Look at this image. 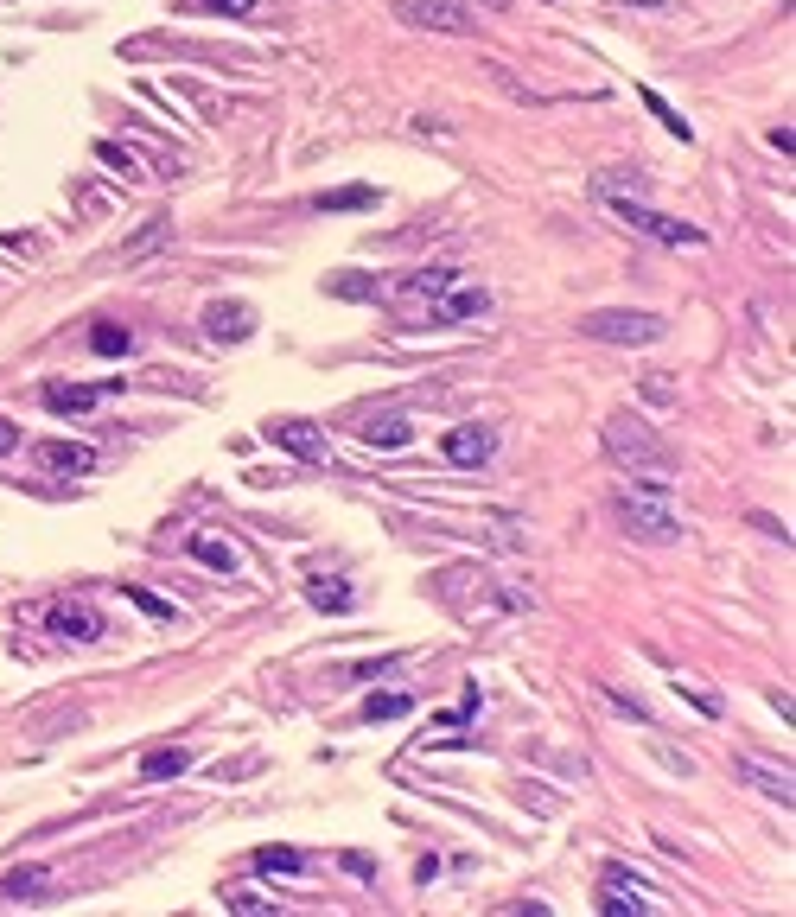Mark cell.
Returning a JSON list of instances; mask_svg holds the SVG:
<instances>
[{
	"instance_id": "cell-1",
	"label": "cell",
	"mask_w": 796,
	"mask_h": 917,
	"mask_svg": "<svg viewBox=\"0 0 796 917\" xmlns=\"http://www.w3.org/2000/svg\"><path fill=\"white\" fill-rule=\"evenodd\" d=\"M605 453H612L618 465H631V472L676 478V453H669V446L656 440L637 414H612V421H605Z\"/></svg>"
},
{
	"instance_id": "cell-2",
	"label": "cell",
	"mask_w": 796,
	"mask_h": 917,
	"mask_svg": "<svg viewBox=\"0 0 796 917\" xmlns=\"http://www.w3.org/2000/svg\"><path fill=\"white\" fill-rule=\"evenodd\" d=\"M599 198H605V211L625 223V230L650 236V242H663V249H701V242H707L695 223H682V217L656 211V204H644V198H612V192H599Z\"/></svg>"
},
{
	"instance_id": "cell-3",
	"label": "cell",
	"mask_w": 796,
	"mask_h": 917,
	"mask_svg": "<svg viewBox=\"0 0 796 917\" xmlns=\"http://www.w3.org/2000/svg\"><path fill=\"white\" fill-rule=\"evenodd\" d=\"M612 510H618V529L637 535V542H676L682 535V510L656 491H618Z\"/></svg>"
},
{
	"instance_id": "cell-4",
	"label": "cell",
	"mask_w": 796,
	"mask_h": 917,
	"mask_svg": "<svg viewBox=\"0 0 796 917\" xmlns=\"http://www.w3.org/2000/svg\"><path fill=\"white\" fill-rule=\"evenodd\" d=\"M669 325L656 319V313H637V306H599V313H586L580 319V338H599V344H656Z\"/></svg>"
},
{
	"instance_id": "cell-5",
	"label": "cell",
	"mask_w": 796,
	"mask_h": 917,
	"mask_svg": "<svg viewBox=\"0 0 796 917\" xmlns=\"http://www.w3.org/2000/svg\"><path fill=\"white\" fill-rule=\"evenodd\" d=\"M395 20L421 26V32H472V7L465 0H395Z\"/></svg>"
},
{
	"instance_id": "cell-6",
	"label": "cell",
	"mask_w": 796,
	"mask_h": 917,
	"mask_svg": "<svg viewBox=\"0 0 796 917\" xmlns=\"http://www.w3.org/2000/svg\"><path fill=\"white\" fill-rule=\"evenodd\" d=\"M262 434L281 446L287 459H306V465H325V459H332V440H325V427H313V421H268Z\"/></svg>"
},
{
	"instance_id": "cell-7",
	"label": "cell",
	"mask_w": 796,
	"mask_h": 917,
	"mask_svg": "<svg viewBox=\"0 0 796 917\" xmlns=\"http://www.w3.org/2000/svg\"><path fill=\"white\" fill-rule=\"evenodd\" d=\"M440 453H446V465H459V472H478V465H491L497 434L484 421H465V427H453V434L440 440Z\"/></svg>"
},
{
	"instance_id": "cell-8",
	"label": "cell",
	"mask_w": 796,
	"mask_h": 917,
	"mask_svg": "<svg viewBox=\"0 0 796 917\" xmlns=\"http://www.w3.org/2000/svg\"><path fill=\"white\" fill-rule=\"evenodd\" d=\"M45 631L64 637V644H96V637H102V612H90L83 599H58V605H45Z\"/></svg>"
},
{
	"instance_id": "cell-9",
	"label": "cell",
	"mask_w": 796,
	"mask_h": 917,
	"mask_svg": "<svg viewBox=\"0 0 796 917\" xmlns=\"http://www.w3.org/2000/svg\"><path fill=\"white\" fill-rule=\"evenodd\" d=\"M204 338H211V344L255 338V306L249 300H211V306H204Z\"/></svg>"
},
{
	"instance_id": "cell-10",
	"label": "cell",
	"mask_w": 796,
	"mask_h": 917,
	"mask_svg": "<svg viewBox=\"0 0 796 917\" xmlns=\"http://www.w3.org/2000/svg\"><path fill=\"white\" fill-rule=\"evenodd\" d=\"M121 389H128L121 376H109V383H45V408L51 414H90L96 402H109Z\"/></svg>"
},
{
	"instance_id": "cell-11",
	"label": "cell",
	"mask_w": 796,
	"mask_h": 917,
	"mask_svg": "<svg viewBox=\"0 0 796 917\" xmlns=\"http://www.w3.org/2000/svg\"><path fill=\"white\" fill-rule=\"evenodd\" d=\"M446 293H453V268H414L395 281V300L402 306H440Z\"/></svg>"
},
{
	"instance_id": "cell-12",
	"label": "cell",
	"mask_w": 796,
	"mask_h": 917,
	"mask_svg": "<svg viewBox=\"0 0 796 917\" xmlns=\"http://www.w3.org/2000/svg\"><path fill=\"white\" fill-rule=\"evenodd\" d=\"M733 777H739V784H752V790H765V797H771L777 809H790V803H796L790 771H771L765 758H733Z\"/></svg>"
},
{
	"instance_id": "cell-13",
	"label": "cell",
	"mask_w": 796,
	"mask_h": 917,
	"mask_svg": "<svg viewBox=\"0 0 796 917\" xmlns=\"http://www.w3.org/2000/svg\"><path fill=\"white\" fill-rule=\"evenodd\" d=\"M39 465L58 478H90L96 472V446H77V440H45L39 446Z\"/></svg>"
},
{
	"instance_id": "cell-14",
	"label": "cell",
	"mask_w": 796,
	"mask_h": 917,
	"mask_svg": "<svg viewBox=\"0 0 796 917\" xmlns=\"http://www.w3.org/2000/svg\"><path fill=\"white\" fill-rule=\"evenodd\" d=\"M185 548H192V561H204L211 574H236V567H242V548L223 542V535H192Z\"/></svg>"
},
{
	"instance_id": "cell-15",
	"label": "cell",
	"mask_w": 796,
	"mask_h": 917,
	"mask_svg": "<svg viewBox=\"0 0 796 917\" xmlns=\"http://www.w3.org/2000/svg\"><path fill=\"white\" fill-rule=\"evenodd\" d=\"M484 313H491V293H446V300H440V325H472V319H484Z\"/></svg>"
},
{
	"instance_id": "cell-16",
	"label": "cell",
	"mask_w": 796,
	"mask_h": 917,
	"mask_svg": "<svg viewBox=\"0 0 796 917\" xmlns=\"http://www.w3.org/2000/svg\"><path fill=\"white\" fill-rule=\"evenodd\" d=\"M599 911L605 917H644L650 911V892L644 886H599Z\"/></svg>"
},
{
	"instance_id": "cell-17",
	"label": "cell",
	"mask_w": 796,
	"mask_h": 917,
	"mask_svg": "<svg viewBox=\"0 0 796 917\" xmlns=\"http://www.w3.org/2000/svg\"><path fill=\"white\" fill-rule=\"evenodd\" d=\"M249 867L255 873H281V879H293V873H306V854H300V847H255V854H249Z\"/></svg>"
},
{
	"instance_id": "cell-18",
	"label": "cell",
	"mask_w": 796,
	"mask_h": 917,
	"mask_svg": "<svg viewBox=\"0 0 796 917\" xmlns=\"http://www.w3.org/2000/svg\"><path fill=\"white\" fill-rule=\"evenodd\" d=\"M414 440V427H408V414H376V421H363V446H408Z\"/></svg>"
},
{
	"instance_id": "cell-19",
	"label": "cell",
	"mask_w": 796,
	"mask_h": 917,
	"mask_svg": "<svg viewBox=\"0 0 796 917\" xmlns=\"http://www.w3.org/2000/svg\"><path fill=\"white\" fill-rule=\"evenodd\" d=\"M51 892V873L45 867H13L0 873V898H45Z\"/></svg>"
},
{
	"instance_id": "cell-20",
	"label": "cell",
	"mask_w": 796,
	"mask_h": 917,
	"mask_svg": "<svg viewBox=\"0 0 796 917\" xmlns=\"http://www.w3.org/2000/svg\"><path fill=\"white\" fill-rule=\"evenodd\" d=\"M185 765H192V752H185V746H160V752L141 758V777H147V784H166V777H179Z\"/></svg>"
},
{
	"instance_id": "cell-21",
	"label": "cell",
	"mask_w": 796,
	"mask_h": 917,
	"mask_svg": "<svg viewBox=\"0 0 796 917\" xmlns=\"http://www.w3.org/2000/svg\"><path fill=\"white\" fill-rule=\"evenodd\" d=\"M325 293H332V300H383V281H376V274H332Z\"/></svg>"
},
{
	"instance_id": "cell-22",
	"label": "cell",
	"mask_w": 796,
	"mask_h": 917,
	"mask_svg": "<svg viewBox=\"0 0 796 917\" xmlns=\"http://www.w3.org/2000/svg\"><path fill=\"white\" fill-rule=\"evenodd\" d=\"M370 204H376L370 185H338V192H319L313 198V211H370Z\"/></svg>"
},
{
	"instance_id": "cell-23",
	"label": "cell",
	"mask_w": 796,
	"mask_h": 917,
	"mask_svg": "<svg viewBox=\"0 0 796 917\" xmlns=\"http://www.w3.org/2000/svg\"><path fill=\"white\" fill-rule=\"evenodd\" d=\"M166 236H172V217H153V223H147L141 236H128V242H121V255H128V262H147V255L160 249Z\"/></svg>"
},
{
	"instance_id": "cell-24",
	"label": "cell",
	"mask_w": 796,
	"mask_h": 917,
	"mask_svg": "<svg viewBox=\"0 0 796 917\" xmlns=\"http://www.w3.org/2000/svg\"><path fill=\"white\" fill-rule=\"evenodd\" d=\"M90 351L96 357H128L134 351V332H128V325H96V332H90Z\"/></svg>"
},
{
	"instance_id": "cell-25",
	"label": "cell",
	"mask_w": 796,
	"mask_h": 917,
	"mask_svg": "<svg viewBox=\"0 0 796 917\" xmlns=\"http://www.w3.org/2000/svg\"><path fill=\"white\" fill-rule=\"evenodd\" d=\"M637 102H644V109H650L656 121H663V128H669V134H676V141H695V128H688V121H682L676 109H669V102H663V96H656V90H637Z\"/></svg>"
},
{
	"instance_id": "cell-26",
	"label": "cell",
	"mask_w": 796,
	"mask_h": 917,
	"mask_svg": "<svg viewBox=\"0 0 796 917\" xmlns=\"http://www.w3.org/2000/svg\"><path fill=\"white\" fill-rule=\"evenodd\" d=\"M306 599H313L319 612H344V605H351V586L344 580H306Z\"/></svg>"
},
{
	"instance_id": "cell-27",
	"label": "cell",
	"mask_w": 796,
	"mask_h": 917,
	"mask_svg": "<svg viewBox=\"0 0 796 917\" xmlns=\"http://www.w3.org/2000/svg\"><path fill=\"white\" fill-rule=\"evenodd\" d=\"M402 714H414V701H408V695H370V701H363V720H370V726L402 720Z\"/></svg>"
},
{
	"instance_id": "cell-28",
	"label": "cell",
	"mask_w": 796,
	"mask_h": 917,
	"mask_svg": "<svg viewBox=\"0 0 796 917\" xmlns=\"http://www.w3.org/2000/svg\"><path fill=\"white\" fill-rule=\"evenodd\" d=\"M96 160H102V166H115L121 179H141V160H134V153L121 147V141H96Z\"/></svg>"
},
{
	"instance_id": "cell-29",
	"label": "cell",
	"mask_w": 796,
	"mask_h": 917,
	"mask_svg": "<svg viewBox=\"0 0 796 917\" xmlns=\"http://www.w3.org/2000/svg\"><path fill=\"white\" fill-rule=\"evenodd\" d=\"M676 695H682L688 707H695V714H701V720H720V701H714V695H707V688H695V682H682V676H676Z\"/></svg>"
},
{
	"instance_id": "cell-30",
	"label": "cell",
	"mask_w": 796,
	"mask_h": 917,
	"mask_svg": "<svg viewBox=\"0 0 796 917\" xmlns=\"http://www.w3.org/2000/svg\"><path fill=\"white\" fill-rule=\"evenodd\" d=\"M121 593H128L134 605H141V612H147V618H172V599H160V593H147V586H121Z\"/></svg>"
},
{
	"instance_id": "cell-31",
	"label": "cell",
	"mask_w": 796,
	"mask_h": 917,
	"mask_svg": "<svg viewBox=\"0 0 796 917\" xmlns=\"http://www.w3.org/2000/svg\"><path fill=\"white\" fill-rule=\"evenodd\" d=\"M198 13H230V20H249L255 13V0H192Z\"/></svg>"
},
{
	"instance_id": "cell-32",
	"label": "cell",
	"mask_w": 796,
	"mask_h": 917,
	"mask_svg": "<svg viewBox=\"0 0 796 917\" xmlns=\"http://www.w3.org/2000/svg\"><path fill=\"white\" fill-rule=\"evenodd\" d=\"M605 701H612V707H618L625 720H650V714H644V701H631L625 688H605Z\"/></svg>"
},
{
	"instance_id": "cell-33",
	"label": "cell",
	"mask_w": 796,
	"mask_h": 917,
	"mask_svg": "<svg viewBox=\"0 0 796 917\" xmlns=\"http://www.w3.org/2000/svg\"><path fill=\"white\" fill-rule=\"evenodd\" d=\"M656 758H663V765L669 771H676V777H688V771H695V758H688V752H669V746H650Z\"/></svg>"
},
{
	"instance_id": "cell-34",
	"label": "cell",
	"mask_w": 796,
	"mask_h": 917,
	"mask_svg": "<svg viewBox=\"0 0 796 917\" xmlns=\"http://www.w3.org/2000/svg\"><path fill=\"white\" fill-rule=\"evenodd\" d=\"M344 873H351V879H376V860L370 854H344Z\"/></svg>"
},
{
	"instance_id": "cell-35",
	"label": "cell",
	"mask_w": 796,
	"mask_h": 917,
	"mask_svg": "<svg viewBox=\"0 0 796 917\" xmlns=\"http://www.w3.org/2000/svg\"><path fill=\"white\" fill-rule=\"evenodd\" d=\"M7 453H20V427H13L7 414H0V459H7Z\"/></svg>"
},
{
	"instance_id": "cell-36",
	"label": "cell",
	"mask_w": 796,
	"mask_h": 917,
	"mask_svg": "<svg viewBox=\"0 0 796 917\" xmlns=\"http://www.w3.org/2000/svg\"><path fill=\"white\" fill-rule=\"evenodd\" d=\"M765 141H771V153H784V160H790V153H796V134H790V128H771V134H765Z\"/></svg>"
},
{
	"instance_id": "cell-37",
	"label": "cell",
	"mask_w": 796,
	"mask_h": 917,
	"mask_svg": "<svg viewBox=\"0 0 796 917\" xmlns=\"http://www.w3.org/2000/svg\"><path fill=\"white\" fill-rule=\"evenodd\" d=\"M644 402H676V389H669V383H656V376H650V383H644Z\"/></svg>"
},
{
	"instance_id": "cell-38",
	"label": "cell",
	"mask_w": 796,
	"mask_h": 917,
	"mask_svg": "<svg viewBox=\"0 0 796 917\" xmlns=\"http://www.w3.org/2000/svg\"><path fill=\"white\" fill-rule=\"evenodd\" d=\"M383 669H395L389 656H383V663H351V676H357V682H370V676H383Z\"/></svg>"
},
{
	"instance_id": "cell-39",
	"label": "cell",
	"mask_w": 796,
	"mask_h": 917,
	"mask_svg": "<svg viewBox=\"0 0 796 917\" xmlns=\"http://www.w3.org/2000/svg\"><path fill=\"white\" fill-rule=\"evenodd\" d=\"M625 7H637V13H663L669 0H625Z\"/></svg>"
},
{
	"instance_id": "cell-40",
	"label": "cell",
	"mask_w": 796,
	"mask_h": 917,
	"mask_svg": "<svg viewBox=\"0 0 796 917\" xmlns=\"http://www.w3.org/2000/svg\"><path fill=\"white\" fill-rule=\"evenodd\" d=\"M484 7H497V13H504V7H516V0H484Z\"/></svg>"
}]
</instances>
